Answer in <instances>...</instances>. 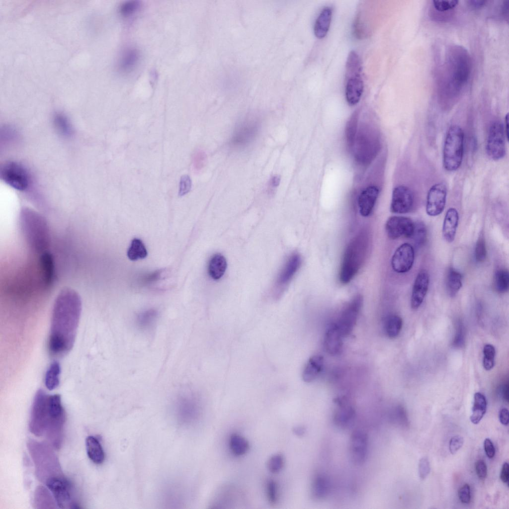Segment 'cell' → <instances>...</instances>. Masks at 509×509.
Listing matches in <instances>:
<instances>
[{"mask_svg": "<svg viewBox=\"0 0 509 509\" xmlns=\"http://www.w3.org/2000/svg\"><path fill=\"white\" fill-rule=\"evenodd\" d=\"M81 309L80 298L74 290L65 289L58 295L53 310L48 342V351L52 356H63L72 348Z\"/></svg>", "mask_w": 509, "mask_h": 509, "instance_id": "obj_1", "label": "cell"}, {"mask_svg": "<svg viewBox=\"0 0 509 509\" xmlns=\"http://www.w3.org/2000/svg\"><path fill=\"white\" fill-rule=\"evenodd\" d=\"M20 220L22 232L32 251L39 254L47 252L50 238L44 218L34 210L24 208Z\"/></svg>", "mask_w": 509, "mask_h": 509, "instance_id": "obj_2", "label": "cell"}, {"mask_svg": "<svg viewBox=\"0 0 509 509\" xmlns=\"http://www.w3.org/2000/svg\"><path fill=\"white\" fill-rule=\"evenodd\" d=\"M27 446L39 481L46 483L53 477L63 475L59 460L49 443L29 439Z\"/></svg>", "mask_w": 509, "mask_h": 509, "instance_id": "obj_3", "label": "cell"}, {"mask_svg": "<svg viewBox=\"0 0 509 509\" xmlns=\"http://www.w3.org/2000/svg\"><path fill=\"white\" fill-rule=\"evenodd\" d=\"M368 248V237L365 232L355 236L347 246L343 255L339 279L343 284L349 282L362 265Z\"/></svg>", "mask_w": 509, "mask_h": 509, "instance_id": "obj_4", "label": "cell"}, {"mask_svg": "<svg viewBox=\"0 0 509 509\" xmlns=\"http://www.w3.org/2000/svg\"><path fill=\"white\" fill-rule=\"evenodd\" d=\"M49 418L45 431L48 443L56 450L61 448L64 435L66 414L62 406L60 396L49 395Z\"/></svg>", "mask_w": 509, "mask_h": 509, "instance_id": "obj_5", "label": "cell"}, {"mask_svg": "<svg viewBox=\"0 0 509 509\" xmlns=\"http://www.w3.org/2000/svg\"><path fill=\"white\" fill-rule=\"evenodd\" d=\"M464 140V134L459 126L454 125L449 128L443 150V164L446 170L453 171L460 167L463 159Z\"/></svg>", "mask_w": 509, "mask_h": 509, "instance_id": "obj_6", "label": "cell"}, {"mask_svg": "<svg viewBox=\"0 0 509 509\" xmlns=\"http://www.w3.org/2000/svg\"><path fill=\"white\" fill-rule=\"evenodd\" d=\"M362 66L359 55L353 51L349 54L346 63L345 95L351 106L359 101L363 91Z\"/></svg>", "mask_w": 509, "mask_h": 509, "instance_id": "obj_7", "label": "cell"}, {"mask_svg": "<svg viewBox=\"0 0 509 509\" xmlns=\"http://www.w3.org/2000/svg\"><path fill=\"white\" fill-rule=\"evenodd\" d=\"M48 397L44 390L39 389L34 398L29 429L36 436L43 435L46 431L49 418Z\"/></svg>", "mask_w": 509, "mask_h": 509, "instance_id": "obj_8", "label": "cell"}, {"mask_svg": "<svg viewBox=\"0 0 509 509\" xmlns=\"http://www.w3.org/2000/svg\"><path fill=\"white\" fill-rule=\"evenodd\" d=\"M55 502L61 509H78L79 504L74 500L73 487L63 475L53 477L45 483Z\"/></svg>", "mask_w": 509, "mask_h": 509, "instance_id": "obj_9", "label": "cell"}, {"mask_svg": "<svg viewBox=\"0 0 509 509\" xmlns=\"http://www.w3.org/2000/svg\"><path fill=\"white\" fill-rule=\"evenodd\" d=\"M260 125L255 121H246L237 125L231 137L229 146L243 150L249 146L258 136Z\"/></svg>", "mask_w": 509, "mask_h": 509, "instance_id": "obj_10", "label": "cell"}, {"mask_svg": "<svg viewBox=\"0 0 509 509\" xmlns=\"http://www.w3.org/2000/svg\"><path fill=\"white\" fill-rule=\"evenodd\" d=\"M0 177L7 184L18 190L26 189L30 182L27 170L15 162H8L1 167Z\"/></svg>", "mask_w": 509, "mask_h": 509, "instance_id": "obj_11", "label": "cell"}, {"mask_svg": "<svg viewBox=\"0 0 509 509\" xmlns=\"http://www.w3.org/2000/svg\"><path fill=\"white\" fill-rule=\"evenodd\" d=\"M502 123L493 122L489 128L486 144L488 156L492 160L498 161L506 155L505 134Z\"/></svg>", "mask_w": 509, "mask_h": 509, "instance_id": "obj_12", "label": "cell"}, {"mask_svg": "<svg viewBox=\"0 0 509 509\" xmlns=\"http://www.w3.org/2000/svg\"><path fill=\"white\" fill-rule=\"evenodd\" d=\"M362 304V296L359 295L356 296L344 309L338 322L336 323L343 338L348 336L352 331Z\"/></svg>", "mask_w": 509, "mask_h": 509, "instance_id": "obj_13", "label": "cell"}, {"mask_svg": "<svg viewBox=\"0 0 509 509\" xmlns=\"http://www.w3.org/2000/svg\"><path fill=\"white\" fill-rule=\"evenodd\" d=\"M451 82L453 88L456 91L460 90L461 87L467 81L470 72V64L469 58L464 51L459 49V51L455 53L453 59L451 60Z\"/></svg>", "mask_w": 509, "mask_h": 509, "instance_id": "obj_14", "label": "cell"}, {"mask_svg": "<svg viewBox=\"0 0 509 509\" xmlns=\"http://www.w3.org/2000/svg\"><path fill=\"white\" fill-rule=\"evenodd\" d=\"M415 229V223L409 218L394 216L387 220L385 230L387 236L392 240L412 238Z\"/></svg>", "mask_w": 509, "mask_h": 509, "instance_id": "obj_15", "label": "cell"}, {"mask_svg": "<svg viewBox=\"0 0 509 509\" xmlns=\"http://www.w3.org/2000/svg\"><path fill=\"white\" fill-rule=\"evenodd\" d=\"M447 187L443 182L433 185L429 189L426 202V212L430 216H436L443 211L447 195Z\"/></svg>", "mask_w": 509, "mask_h": 509, "instance_id": "obj_16", "label": "cell"}, {"mask_svg": "<svg viewBox=\"0 0 509 509\" xmlns=\"http://www.w3.org/2000/svg\"><path fill=\"white\" fill-rule=\"evenodd\" d=\"M368 447V441L366 433L360 430L353 431L349 442L350 458L353 464L361 465L366 461Z\"/></svg>", "mask_w": 509, "mask_h": 509, "instance_id": "obj_17", "label": "cell"}, {"mask_svg": "<svg viewBox=\"0 0 509 509\" xmlns=\"http://www.w3.org/2000/svg\"><path fill=\"white\" fill-rule=\"evenodd\" d=\"M414 258L415 252L413 246L409 243L403 244L393 255L391 259L392 268L397 273L407 272L412 267Z\"/></svg>", "mask_w": 509, "mask_h": 509, "instance_id": "obj_18", "label": "cell"}, {"mask_svg": "<svg viewBox=\"0 0 509 509\" xmlns=\"http://www.w3.org/2000/svg\"><path fill=\"white\" fill-rule=\"evenodd\" d=\"M413 203V193L409 187L399 185L394 188L390 206L391 212L398 214L408 213L412 209Z\"/></svg>", "mask_w": 509, "mask_h": 509, "instance_id": "obj_19", "label": "cell"}, {"mask_svg": "<svg viewBox=\"0 0 509 509\" xmlns=\"http://www.w3.org/2000/svg\"><path fill=\"white\" fill-rule=\"evenodd\" d=\"M301 261V257L297 253H293L287 258L276 278L277 290H283L289 283L299 269Z\"/></svg>", "mask_w": 509, "mask_h": 509, "instance_id": "obj_20", "label": "cell"}, {"mask_svg": "<svg viewBox=\"0 0 509 509\" xmlns=\"http://www.w3.org/2000/svg\"><path fill=\"white\" fill-rule=\"evenodd\" d=\"M337 408L334 415V422L336 425L346 428L353 422L355 412L353 408L344 398H338L335 400Z\"/></svg>", "mask_w": 509, "mask_h": 509, "instance_id": "obj_21", "label": "cell"}, {"mask_svg": "<svg viewBox=\"0 0 509 509\" xmlns=\"http://www.w3.org/2000/svg\"><path fill=\"white\" fill-rule=\"evenodd\" d=\"M429 281L426 271L421 270L417 274L412 292L411 305L412 309H417L422 304L428 290Z\"/></svg>", "mask_w": 509, "mask_h": 509, "instance_id": "obj_22", "label": "cell"}, {"mask_svg": "<svg viewBox=\"0 0 509 509\" xmlns=\"http://www.w3.org/2000/svg\"><path fill=\"white\" fill-rule=\"evenodd\" d=\"M379 194V188L375 185L365 188L358 198L359 213L363 217L370 215L373 211Z\"/></svg>", "mask_w": 509, "mask_h": 509, "instance_id": "obj_23", "label": "cell"}, {"mask_svg": "<svg viewBox=\"0 0 509 509\" xmlns=\"http://www.w3.org/2000/svg\"><path fill=\"white\" fill-rule=\"evenodd\" d=\"M336 324H333L327 329L324 336V345L328 353L335 355L342 349V338Z\"/></svg>", "mask_w": 509, "mask_h": 509, "instance_id": "obj_24", "label": "cell"}, {"mask_svg": "<svg viewBox=\"0 0 509 509\" xmlns=\"http://www.w3.org/2000/svg\"><path fill=\"white\" fill-rule=\"evenodd\" d=\"M140 53L134 47L126 48L122 52L118 61V68L123 75L129 74L137 67L140 60Z\"/></svg>", "mask_w": 509, "mask_h": 509, "instance_id": "obj_25", "label": "cell"}, {"mask_svg": "<svg viewBox=\"0 0 509 509\" xmlns=\"http://www.w3.org/2000/svg\"><path fill=\"white\" fill-rule=\"evenodd\" d=\"M459 215L457 210L454 208L448 209L442 227L443 237L448 243L452 242L455 239Z\"/></svg>", "mask_w": 509, "mask_h": 509, "instance_id": "obj_26", "label": "cell"}, {"mask_svg": "<svg viewBox=\"0 0 509 509\" xmlns=\"http://www.w3.org/2000/svg\"><path fill=\"white\" fill-rule=\"evenodd\" d=\"M331 488L328 477L323 474H317L313 479L311 488L312 498L316 500H322L328 495Z\"/></svg>", "mask_w": 509, "mask_h": 509, "instance_id": "obj_27", "label": "cell"}, {"mask_svg": "<svg viewBox=\"0 0 509 509\" xmlns=\"http://www.w3.org/2000/svg\"><path fill=\"white\" fill-rule=\"evenodd\" d=\"M332 9L324 7L317 18L314 27V34L318 39L324 38L327 34L332 21Z\"/></svg>", "mask_w": 509, "mask_h": 509, "instance_id": "obj_28", "label": "cell"}, {"mask_svg": "<svg viewBox=\"0 0 509 509\" xmlns=\"http://www.w3.org/2000/svg\"><path fill=\"white\" fill-rule=\"evenodd\" d=\"M324 365V358L321 355H315L310 358L302 373V379L307 383L315 380L321 372Z\"/></svg>", "mask_w": 509, "mask_h": 509, "instance_id": "obj_29", "label": "cell"}, {"mask_svg": "<svg viewBox=\"0 0 509 509\" xmlns=\"http://www.w3.org/2000/svg\"><path fill=\"white\" fill-rule=\"evenodd\" d=\"M87 455L94 463L100 464L105 459V454L99 441L93 436H88L85 439Z\"/></svg>", "mask_w": 509, "mask_h": 509, "instance_id": "obj_30", "label": "cell"}, {"mask_svg": "<svg viewBox=\"0 0 509 509\" xmlns=\"http://www.w3.org/2000/svg\"><path fill=\"white\" fill-rule=\"evenodd\" d=\"M227 261L220 254H214L210 259L208 265L209 276L214 280L220 279L224 274L227 268Z\"/></svg>", "mask_w": 509, "mask_h": 509, "instance_id": "obj_31", "label": "cell"}, {"mask_svg": "<svg viewBox=\"0 0 509 509\" xmlns=\"http://www.w3.org/2000/svg\"><path fill=\"white\" fill-rule=\"evenodd\" d=\"M158 316V311L154 309L144 310L136 316V325L141 330H149L156 324Z\"/></svg>", "mask_w": 509, "mask_h": 509, "instance_id": "obj_32", "label": "cell"}, {"mask_svg": "<svg viewBox=\"0 0 509 509\" xmlns=\"http://www.w3.org/2000/svg\"><path fill=\"white\" fill-rule=\"evenodd\" d=\"M487 401L485 396L480 392L474 394V403L470 420L474 424H478L486 413Z\"/></svg>", "mask_w": 509, "mask_h": 509, "instance_id": "obj_33", "label": "cell"}, {"mask_svg": "<svg viewBox=\"0 0 509 509\" xmlns=\"http://www.w3.org/2000/svg\"><path fill=\"white\" fill-rule=\"evenodd\" d=\"M52 495L45 487L40 486L34 493V506L38 509L55 508L56 504Z\"/></svg>", "mask_w": 509, "mask_h": 509, "instance_id": "obj_34", "label": "cell"}, {"mask_svg": "<svg viewBox=\"0 0 509 509\" xmlns=\"http://www.w3.org/2000/svg\"><path fill=\"white\" fill-rule=\"evenodd\" d=\"M462 277L461 273L452 267L448 269L446 277L447 291L450 296H454L461 288Z\"/></svg>", "mask_w": 509, "mask_h": 509, "instance_id": "obj_35", "label": "cell"}, {"mask_svg": "<svg viewBox=\"0 0 509 509\" xmlns=\"http://www.w3.org/2000/svg\"><path fill=\"white\" fill-rule=\"evenodd\" d=\"M61 368L57 361L53 362L47 369L45 377V384L47 389L52 390L56 388L60 383Z\"/></svg>", "mask_w": 509, "mask_h": 509, "instance_id": "obj_36", "label": "cell"}, {"mask_svg": "<svg viewBox=\"0 0 509 509\" xmlns=\"http://www.w3.org/2000/svg\"><path fill=\"white\" fill-rule=\"evenodd\" d=\"M229 446L231 451L237 456L245 454L249 449V443L247 440L237 433H233L230 436Z\"/></svg>", "mask_w": 509, "mask_h": 509, "instance_id": "obj_37", "label": "cell"}, {"mask_svg": "<svg viewBox=\"0 0 509 509\" xmlns=\"http://www.w3.org/2000/svg\"><path fill=\"white\" fill-rule=\"evenodd\" d=\"M148 254L146 248L142 241L138 238L134 239L127 251L128 258L133 261L145 258Z\"/></svg>", "mask_w": 509, "mask_h": 509, "instance_id": "obj_38", "label": "cell"}, {"mask_svg": "<svg viewBox=\"0 0 509 509\" xmlns=\"http://www.w3.org/2000/svg\"><path fill=\"white\" fill-rule=\"evenodd\" d=\"M402 318L396 315L389 316L385 324V330L387 336L391 338H396L400 334L402 328Z\"/></svg>", "mask_w": 509, "mask_h": 509, "instance_id": "obj_39", "label": "cell"}, {"mask_svg": "<svg viewBox=\"0 0 509 509\" xmlns=\"http://www.w3.org/2000/svg\"><path fill=\"white\" fill-rule=\"evenodd\" d=\"M141 7V4L139 1L128 0L120 5L119 12L124 19H130L139 12Z\"/></svg>", "mask_w": 509, "mask_h": 509, "instance_id": "obj_40", "label": "cell"}, {"mask_svg": "<svg viewBox=\"0 0 509 509\" xmlns=\"http://www.w3.org/2000/svg\"><path fill=\"white\" fill-rule=\"evenodd\" d=\"M494 286L499 293L508 291L509 287V273L508 270L500 269L497 270L494 275Z\"/></svg>", "mask_w": 509, "mask_h": 509, "instance_id": "obj_41", "label": "cell"}, {"mask_svg": "<svg viewBox=\"0 0 509 509\" xmlns=\"http://www.w3.org/2000/svg\"><path fill=\"white\" fill-rule=\"evenodd\" d=\"M54 124L58 132L63 136H68L72 133L71 124L64 115L56 114L54 117Z\"/></svg>", "mask_w": 509, "mask_h": 509, "instance_id": "obj_42", "label": "cell"}, {"mask_svg": "<svg viewBox=\"0 0 509 509\" xmlns=\"http://www.w3.org/2000/svg\"><path fill=\"white\" fill-rule=\"evenodd\" d=\"M496 350L491 344H485L483 348V366L486 370L492 369L495 364Z\"/></svg>", "mask_w": 509, "mask_h": 509, "instance_id": "obj_43", "label": "cell"}, {"mask_svg": "<svg viewBox=\"0 0 509 509\" xmlns=\"http://www.w3.org/2000/svg\"><path fill=\"white\" fill-rule=\"evenodd\" d=\"M426 228L422 222H417L415 224V229L412 237L413 238L417 247H422L426 240Z\"/></svg>", "mask_w": 509, "mask_h": 509, "instance_id": "obj_44", "label": "cell"}, {"mask_svg": "<svg viewBox=\"0 0 509 509\" xmlns=\"http://www.w3.org/2000/svg\"><path fill=\"white\" fill-rule=\"evenodd\" d=\"M284 465V458L280 453L272 455L267 462V468L272 473L279 472Z\"/></svg>", "mask_w": 509, "mask_h": 509, "instance_id": "obj_45", "label": "cell"}, {"mask_svg": "<svg viewBox=\"0 0 509 509\" xmlns=\"http://www.w3.org/2000/svg\"><path fill=\"white\" fill-rule=\"evenodd\" d=\"M267 496L269 503L272 505H276L278 501V491L276 482L269 479L266 484Z\"/></svg>", "mask_w": 509, "mask_h": 509, "instance_id": "obj_46", "label": "cell"}, {"mask_svg": "<svg viewBox=\"0 0 509 509\" xmlns=\"http://www.w3.org/2000/svg\"><path fill=\"white\" fill-rule=\"evenodd\" d=\"M487 250L484 239L481 237L478 239L476 244L475 256L477 262H483L486 257Z\"/></svg>", "mask_w": 509, "mask_h": 509, "instance_id": "obj_47", "label": "cell"}, {"mask_svg": "<svg viewBox=\"0 0 509 509\" xmlns=\"http://www.w3.org/2000/svg\"><path fill=\"white\" fill-rule=\"evenodd\" d=\"M434 8L439 11H445L455 7L458 3V0H433Z\"/></svg>", "mask_w": 509, "mask_h": 509, "instance_id": "obj_48", "label": "cell"}, {"mask_svg": "<svg viewBox=\"0 0 509 509\" xmlns=\"http://www.w3.org/2000/svg\"><path fill=\"white\" fill-rule=\"evenodd\" d=\"M430 472V464L428 458L424 457L419 461V473L421 479L424 480L428 476Z\"/></svg>", "mask_w": 509, "mask_h": 509, "instance_id": "obj_49", "label": "cell"}, {"mask_svg": "<svg viewBox=\"0 0 509 509\" xmlns=\"http://www.w3.org/2000/svg\"><path fill=\"white\" fill-rule=\"evenodd\" d=\"M191 187V180L187 175H182L180 180L178 195L183 196L187 193Z\"/></svg>", "mask_w": 509, "mask_h": 509, "instance_id": "obj_50", "label": "cell"}, {"mask_svg": "<svg viewBox=\"0 0 509 509\" xmlns=\"http://www.w3.org/2000/svg\"><path fill=\"white\" fill-rule=\"evenodd\" d=\"M464 331L463 325L461 322L457 324L456 332L453 341L454 346L461 347L464 343Z\"/></svg>", "mask_w": 509, "mask_h": 509, "instance_id": "obj_51", "label": "cell"}, {"mask_svg": "<svg viewBox=\"0 0 509 509\" xmlns=\"http://www.w3.org/2000/svg\"><path fill=\"white\" fill-rule=\"evenodd\" d=\"M464 443L463 438L460 435H455L452 437L449 443V449L452 454L456 453L462 446Z\"/></svg>", "mask_w": 509, "mask_h": 509, "instance_id": "obj_52", "label": "cell"}, {"mask_svg": "<svg viewBox=\"0 0 509 509\" xmlns=\"http://www.w3.org/2000/svg\"><path fill=\"white\" fill-rule=\"evenodd\" d=\"M458 496L461 502L463 504H468L471 500V492L470 486L466 484L464 485L458 491Z\"/></svg>", "mask_w": 509, "mask_h": 509, "instance_id": "obj_53", "label": "cell"}, {"mask_svg": "<svg viewBox=\"0 0 509 509\" xmlns=\"http://www.w3.org/2000/svg\"><path fill=\"white\" fill-rule=\"evenodd\" d=\"M475 469L478 477L481 480L485 479L487 475V468L483 460L480 459L476 462Z\"/></svg>", "mask_w": 509, "mask_h": 509, "instance_id": "obj_54", "label": "cell"}, {"mask_svg": "<svg viewBox=\"0 0 509 509\" xmlns=\"http://www.w3.org/2000/svg\"><path fill=\"white\" fill-rule=\"evenodd\" d=\"M484 447L485 453L489 458H493L495 454V448L489 438H486L484 441Z\"/></svg>", "mask_w": 509, "mask_h": 509, "instance_id": "obj_55", "label": "cell"}, {"mask_svg": "<svg viewBox=\"0 0 509 509\" xmlns=\"http://www.w3.org/2000/svg\"><path fill=\"white\" fill-rule=\"evenodd\" d=\"M280 181V177L277 175H274L270 178L268 188L269 193H271L274 192V189L279 185Z\"/></svg>", "mask_w": 509, "mask_h": 509, "instance_id": "obj_56", "label": "cell"}, {"mask_svg": "<svg viewBox=\"0 0 509 509\" xmlns=\"http://www.w3.org/2000/svg\"><path fill=\"white\" fill-rule=\"evenodd\" d=\"M509 464L505 462L502 466L500 474V478L504 483H508L509 481Z\"/></svg>", "mask_w": 509, "mask_h": 509, "instance_id": "obj_57", "label": "cell"}, {"mask_svg": "<svg viewBox=\"0 0 509 509\" xmlns=\"http://www.w3.org/2000/svg\"><path fill=\"white\" fill-rule=\"evenodd\" d=\"M499 419L500 422L504 425H507L509 424V411L507 408H503L499 412Z\"/></svg>", "mask_w": 509, "mask_h": 509, "instance_id": "obj_58", "label": "cell"}, {"mask_svg": "<svg viewBox=\"0 0 509 509\" xmlns=\"http://www.w3.org/2000/svg\"><path fill=\"white\" fill-rule=\"evenodd\" d=\"M502 395L503 399L506 402L509 401V385L508 384H505L502 387L501 389Z\"/></svg>", "mask_w": 509, "mask_h": 509, "instance_id": "obj_59", "label": "cell"}, {"mask_svg": "<svg viewBox=\"0 0 509 509\" xmlns=\"http://www.w3.org/2000/svg\"><path fill=\"white\" fill-rule=\"evenodd\" d=\"M486 1L484 0H472L469 1L470 5L472 7L476 8L482 7L486 4Z\"/></svg>", "mask_w": 509, "mask_h": 509, "instance_id": "obj_60", "label": "cell"}, {"mask_svg": "<svg viewBox=\"0 0 509 509\" xmlns=\"http://www.w3.org/2000/svg\"><path fill=\"white\" fill-rule=\"evenodd\" d=\"M293 432L297 435L301 436L305 433V429L302 426H296L294 428Z\"/></svg>", "mask_w": 509, "mask_h": 509, "instance_id": "obj_61", "label": "cell"}, {"mask_svg": "<svg viewBox=\"0 0 509 509\" xmlns=\"http://www.w3.org/2000/svg\"><path fill=\"white\" fill-rule=\"evenodd\" d=\"M505 133L508 140H509V114L507 113L505 117Z\"/></svg>", "mask_w": 509, "mask_h": 509, "instance_id": "obj_62", "label": "cell"}]
</instances>
